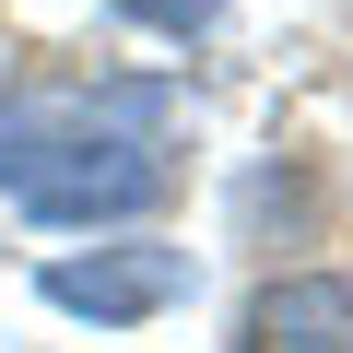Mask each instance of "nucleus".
I'll list each match as a JSON object with an SVG mask.
<instances>
[{
  "mask_svg": "<svg viewBox=\"0 0 353 353\" xmlns=\"http://www.w3.org/2000/svg\"><path fill=\"white\" fill-rule=\"evenodd\" d=\"M0 189L36 224H118L165 201V165L141 141H106L94 106H0Z\"/></svg>",
  "mask_w": 353,
  "mask_h": 353,
  "instance_id": "obj_1",
  "label": "nucleus"
},
{
  "mask_svg": "<svg viewBox=\"0 0 353 353\" xmlns=\"http://www.w3.org/2000/svg\"><path fill=\"white\" fill-rule=\"evenodd\" d=\"M189 259L176 248H94V259H48V306L59 318H153L176 306Z\"/></svg>",
  "mask_w": 353,
  "mask_h": 353,
  "instance_id": "obj_2",
  "label": "nucleus"
},
{
  "mask_svg": "<svg viewBox=\"0 0 353 353\" xmlns=\"http://www.w3.org/2000/svg\"><path fill=\"white\" fill-rule=\"evenodd\" d=\"M236 353H353V283H330V271L271 283V294L248 306Z\"/></svg>",
  "mask_w": 353,
  "mask_h": 353,
  "instance_id": "obj_3",
  "label": "nucleus"
},
{
  "mask_svg": "<svg viewBox=\"0 0 353 353\" xmlns=\"http://www.w3.org/2000/svg\"><path fill=\"white\" fill-rule=\"evenodd\" d=\"M118 12H141V24H165V36H212L224 0H118Z\"/></svg>",
  "mask_w": 353,
  "mask_h": 353,
  "instance_id": "obj_4",
  "label": "nucleus"
}]
</instances>
